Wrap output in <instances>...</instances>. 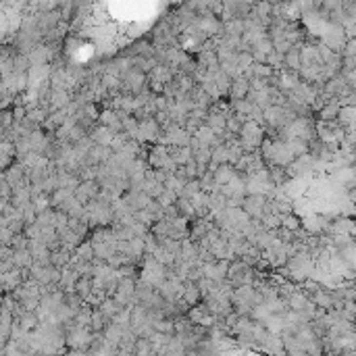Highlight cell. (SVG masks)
<instances>
[{"label":"cell","instance_id":"1","mask_svg":"<svg viewBox=\"0 0 356 356\" xmlns=\"http://www.w3.org/2000/svg\"><path fill=\"white\" fill-rule=\"evenodd\" d=\"M265 140H267V138H265V127L258 125V123H254V121L244 123L242 134H239V144H242V148H244L246 154H248V152H257V148H260Z\"/></svg>","mask_w":356,"mask_h":356},{"label":"cell","instance_id":"2","mask_svg":"<svg viewBox=\"0 0 356 356\" xmlns=\"http://www.w3.org/2000/svg\"><path fill=\"white\" fill-rule=\"evenodd\" d=\"M265 206H267L265 196H246L242 208L252 221H262V217H265Z\"/></svg>","mask_w":356,"mask_h":356},{"label":"cell","instance_id":"3","mask_svg":"<svg viewBox=\"0 0 356 356\" xmlns=\"http://www.w3.org/2000/svg\"><path fill=\"white\" fill-rule=\"evenodd\" d=\"M302 227L308 231V234H321L323 229L329 227V221H327V215H308L302 219Z\"/></svg>","mask_w":356,"mask_h":356},{"label":"cell","instance_id":"4","mask_svg":"<svg viewBox=\"0 0 356 356\" xmlns=\"http://www.w3.org/2000/svg\"><path fill=\"white\" fill-rule=\"evenodd\" d=\"M250 94V79H246V77H237L231 83V90H229V100L231 102H236V100H246Z\"/></svg>","mask_w":356,"mask_h":356},{"label":"cell","instance_id":"5","mask_svg":"<svg viewBox=\"0 0 356 356\" xmlns=\"http://www.w3.org/2000/svg\"><path fill=\"white\" fill-rule=\"evenodd\" d=\"M181 300L185 302V306H188V308L198 306L200 300H204V298H202V292H200V288H198V283H194V281H185V288H183V296H181Z\"/></svg>","mask_w":356,"mask_h":356},{"label":"cell","instance_id":"6","mask_svg":"<svg viewBox=\"0 0 356 356\" xmlns=\"http://www.w3.org/2000/svg\"><path fill=\"white\" fill-rule=\"evenodd\" d=\"M125 329L127 327H121V325H117V323H108L106 325V329L102 331V336L106 337V342H111L113 346H121V342H123V336H125Z\"/></svg>","mask_w":356,"mask_h":356},{"label":"cell","instance_id":"7","mask_svg":"<svg viewBox=\"0 0 356 356\" xmlns=\"http://www.w3.org/2000/svg\"><path fill=\"white\" fill-rule=\"evenodd\" d=\"M90 138H92V142H94L96 146H108V148H111V144L115 140V134L108 127L100 125V127H94V131L90 134Z\"/></svg>","mask_w":356,"mask_h":356},{"label":"cell","instance_id":"8","mask_svg":"<svg viewBox=\"0 0 356 356\" xmlns=\"http://www.w3.org/2000/svg\"><path fill=\"white\" fill-rule=\"evenodd\" d=\"M300 48H302V44H296L288 54H285V67H288L290 71H296V73H300V67H302V54H300Z\"/></svg>","mask_w":356,"mask_h":356},{"label":"cell","instance_id":"9","mask_svg":"<svg viewBox=\"0 0 356 356\" xmlns=\"http://www.w3.org/2000/svg\"><path fill=\"white\" fill-rule=\"evenodd\" d=\"M75 294L79 296L83 302L94 294V279L92 277H81L79 281H77V285H75Z\"/></svg>","mask_w":356,"mask_h":356},{"label":"cell","instance_id":"10","mask_svg":"<svg viewBox=\"0 0 356 356\" xmlns=\"http://www.w3.org/2000/svg\"><path fill=\"white\" fill-rule=\"evenodd\" d=\"M308 304H311V300H308V296H306L304 292H296V294H292V298L288 300L290 311H294V313H302L304 308H308Z\"/></svg>","mask_w":356,"mask_h":356},{"label":"cell","instance_id":"11","mask_svg":"<svg viewBox=\"0 0 356 356\" xmlns=\"http://www.w3.org/2000/svg\"><path fill=\"white\" fill-rule=\"evenodd\" d=\"M75 257L86 260V262H94L96 260V252H94V244H92V239H86V242H81L77 246L75 250Z\"/></svg>","mask_w":356,"mask_h":356},{"label":"cell","instance_id":"12","mask_svg":"<svg viewBox=\"0 0 356 356\" xmlns=\"http://www.w3.org/2000/svg\"><path fill=\"white\" fill-rule=\"evenodd\" d=\"M313 302L319 306V308H323V311H329L331 306H334V294L331 292H327V290H321L319 294H316V296H313Z\"/></svg>","mask_w":356,"mask_h":356},{"label":"cell","instance_id":"13","mask_svg":"<svg viewBox=\"0 0 356 356\" xmlns=\"http://www.w3.org/2000/svg\"><path fill=\"white\" fill-rule=\"evenodd\" d=\"M57 213L59 211H54V208H48V211L40 213L38 215V225H40L42 229L44 227H54L57 225Z\"/></svg>","mask_w":356,"mask_h":356},{"label":"cell","instance_id":"14","mask_svg":"<svg viewBox=\"0 0 356 356\" xmlns=\"http://www.w3.org/2000/svg\"><path fill=\"white\" fill-rule=\"evenodd\" d=\"M300 225H302V219H300L298 215H294V213H290V215H281V227H285V229H290V231H296L300 229Z\"/></svg>","mask_w":356,"mask_h":356},{"label":"cell","instance_id":"15","mask_svg":"<svg viewBox=\"0 0 356 356\" xmlns=\"http://www.w3.org/2000/svg\"><path fill=\"white\" fill-rule=\"evenodd\" d=\"M215 83H217V88H219L221 96H223V94H229V90H231V83H234V79H231V77H229L227 73L219 71V73H217V77H215Z\"/></svg>","mask_w":356,"mask_h":356},{"label":"cell","instance_id":"16","mask_svg":"<svg viewBox=\"0 0 356 356\" xmlns=\"http://www.w3.org/2000/svg\"><path fill=\"white\" fill-rule=\"evenodd\" d=\"M288 144H290V148H292V152H294V157H296V158L304 157V154H311V144H308V142H302V140H290Z\"/></svg>","mask_w":356,"mask_h":356},{"label":"cell","instance_id":"17","mask_svg":"<svg viewBox=\"0 0 356 356\" xmlns=\"http://www.w3.org/2000/svg\"><path fill=\"white\" fill-rule=\"evenodd\" d=\"M254 65V59H252V52H237V67L242 75H246L252 69Z\"/></svg>","mask_w":356,"mask_h":356},{"label":"cell","instance_id":"18","mask_svg":"<svg viewBox=\"0 0 356 356\" xmlns=\"http://www.w3.org/2000/svg\"><path fill=\"white\" fill-rule=\"evenodd\" d=\"M179 200V196L175 194V192H171V190H165L162 194L157 198V202L162 206V208H169V206H175V202Z\"/></svg>","mask_w":356,"mask_h":356},{"label":"cell","instance_id":"19","mask_svg":"<svg viewBox=\"0 0 356 356\" xmlns=\"http://www.w3.org/2000/svg\"><path fill=\"white\" fill-rule=\"evenodd\" d=\"M200 192H202V183H200V179H194V181H188L185 183V188H183V198H194L196 194H200Z\"/></svg>","mask_w":356,"mask_h":356},{"label":"cell","instance_id":"20","mask_svg":"<svg viewBox=\"0 0 356 356\" xmlns=\"http://www.w3.org/2000/svg\"><path fill=\"white\" fill-rule=\"evenodd\" d=\"M23 236H25L27 239H40L42 237V227L38 225V223H34V225H27L25 231H23Z\"/></svg>","mask_w":356,"mask_h":356},{"label":"cell","instance_id":"21","mask_svg":"<svg viewBox=\"0 0 356 356\" xmlns=\"http://www.w3.org/2000/svg\"><path fill=\"white\" fill-rule=\"evenodd\" d=\"M344 57H356V40H348L344 46Z\"/></svg>","mask_w":356,"mask_h":356},{"label":"cell","instance_id":"22","mask_svg":"<svg viewBox=\"0 0 356 356\" xmlns=\"http://www.w3.org/2000/svg\"><path fill=\"white\" fill-rule=\"evenodd\" d=\"M352 169H354V171H356V165H354V167H352Z\"/></svg>","mask_w":356,"mask_h":356}]
</instances>
